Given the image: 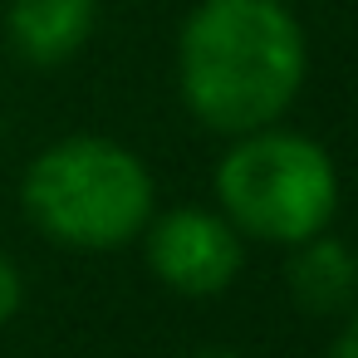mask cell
<instances>
[{"instance_id": "obj_1", "label": "cell", "mask_w": 358, "mask_h": 358, "mask_svg": "<svg viewBox=\"0 0 358 358\" xmlns=\"http://www.w3.org/2000/svg\"><path fill=\"white\" fill-rule=\"evenodd\" d=\"M304 74L309 40L285 0H196L177 30V94L221 138L280 123Z\"/></svg>"}, {"instance_id": "obj_2", "label": "cell", "mask_w": 358, "mask_h": 358, "mask_svg": "<svg viewBox=\"0 0 358 358\" xmlns=\"http://www.w3.org/2000/svg\"><path fill=\"white\" fill-rule=\"evenodd\" d=\"M20 206L40 236L69 250H118L157 211L148 162L103 133H69L30 157Z\"/></svg>"}, {"instance_id": "obj_3", "label": "cell", "mask_w": 358, "mask_h": 358, "mask_svg": "<svg viewBox=\"0 0 358 358\" xmlns=\"http://www.w3.org/2000/svg\"><path fill=\"white\" fill-rule=\"evenodd\" d=\"M216 201L241 236L289 250L329 231L338 211V167L309 133L270 123L231 138L216 162Z\"/></svg>"}, {"instance_id": "obj_4", "label": "cell", "mask_w": 358, "mask_h": 358, "mask_svg": "<svg viewBox=\"0 0 358 358\" xmlns=\"http://www.w3.org/2000/svg\"><path fill=\"white\" fill-rule=\"evenodd\" d=\"M143 236H148V270L172 294H187V299L226 294L245 265L241 231L221 211H206V206L152 211Z\"/></svg>"}, {"instance_id": "obj_5", "label": "cell", "mask_w": 358, "mask_h": 358, "mask_svg": "<svg viewBox=\"0 0 358 358\" xmlns=\"http://www.w3.org/2000/svg\"><path fill=\"white\" fill-rule=\"evenodd\" d=\"M99 30V0H6L10 50L35 69L69 64Z\"/></svg>"}, {"instance_id": "obj_6", "label": "cell", "mask_w": 358, "mask_h": 358, "mask_svg": "<svg viewBox=\"0 0 358 358\" xmlns=\"http://www.w3.org/2000/svg\"><path fill=\"white\" fill-rule=\"evenodd\" d=\"M289 294L299 309L309 314H338L358 299V255L348 241L319 231L299 245H289V265H285Z\"/></svg>"}, {"instance_id": "obj_7", "label": "cell", "mask_w": 358, "mask_h": 358, "mask_svg": "<svg viewBox=\"0 0 358 358\" xmlns=\"http://www.w3.org/2000/svg\"><path fill=\"white\" fill-rule=\"evenodd\" d=\"M20 299H25V280H20V265L0 250V329H6L15 314H20Z\"/></svg>"}, {"instance_id": "obj_8", "label": "cell", "mask_w": 358, "mask_h": 358, "mask_svg": "<svg viewBox=\"0 0 358 358\" xmlns=\"http://www.w3.org/2000/svg\"><path fill=\"white\" fill-rule=\"evenodd\" d=\"M334 358H358V309H353L348 324L338 329V338H334Z\"/></svg>"}, {"instance_id": "obj_9", "label": "cell", "mask_w": 358, "mask_h": 358, "mask_svg": "<svg viewBox=\"0 0 358 358\" xmlns=\"http://www.w3.org/2000/svg\"><path fill=\"white\" fill-rule=\"evenodd\" d=\"M192 358H245V353H236V348H201V353H192Z\"/></svg>"}]
</instances>
